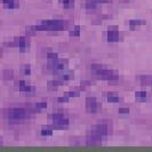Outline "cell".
Wrapping results in <instances>:
<instances>
[{
  "label": "cell",
  "mask_w": 152,
  "mask_h": 152,
  "mask_svg": "<svg viewBox=\"0 0 152 152\" xmlns=\"http://www.w3.org/2000/svg\"><path fill=\"white\" fill-rule=\"evenodd\" d=\"M68 28V22L62 19H47L40 24L29 28L32 31H62Z\"/></svg>",
  "instance_id": "6da1fadb"
},
{
  "label": "cell",
  "mask_w": 152,
  "mask_h": 152,
  "mask_svg": "<svg viewBox=\"0 0 152 152\" xmlns=\"http://www.w3.org/2000/svg\"><path fill=\"white\" fill-rule=\"evenodd\" d=\"M92 69V72L96 75L97 77H101L103 80H109V81H112V80H118L119 77L114 73L112 70L103 66V65H99V64H93L91 66Z\"/></svg>",
  "instance_id": "7a4b0ae2"
},
{
  "label": "cell",
  "mask_w": 152,
  "mask_h": 152,
  "mask_svg": "<svg viewBox=\"0 0 152 152\" xmlns=\"http://www.w3.org/2000/svg\"><path fill=\"white\" fill-rule=\"evenodd\" d=\"M30 114H31L30 109H25V108H12V109L7 110L6 117L10 121H21V120L28 119Z\"/></svg>",
  "instance_id": "3957f363"
},
{
  "label": "cell",
  "mask_w": 152,
  "mask_h": 152,
  "mask_svg": "<svg viewBox=\"0 0 152 152\" xmlns=\"http://www.w3.org/2000/svg\"><path fill=\"white\" fill-rule=\"evenodd\" d=\"M52 121H53V127L55 129H65L69 127V120L64 114L55 113L52 115Z\"/></svg>",
  "instance_id": "277c9868"
},
{
  "label": "cell",
  "mask_w": 152,
  "mask_h": 152,
  "mask_svg": "<svg viewBox=\"0 0 152 152\" xmlns=\"http://www.w3.org/2000/svg\"><path fill=\"white\" fill-rule=\"evenodd\" d=\"M49 69L53 70V72L55 73H64L68 70V59H58L49 62Z\"/></svg>",
  "instance_id": "5b68a950"
},
{
  "label": "cell",
  "mask_w": 152,
  "mask_h": 152,
  "mask_svg": "<svg viewBox=\"0 0 152 152\" xmlns=\"http://www.w3.org/2000/svg\"><path fill=\"white\" fill-rule=\"evenodd\" d=\"M102 138L103 136L99 133H97L95 129L89 133L86 137V144L87 145H99L102 143Z\"/></svg>",
  "instance_id": "8992f818"
},
{
  "label": "cell",
  "mask_w": 152,
  "mask_h": 152,
  "mask_svg": "<svg viewBox=\"0 0 152 152\" xmlns=\"http://www.w3.org/2000/svg\"><path fill=\"white\" fill-rule=\"evenodd\" d=\"M86 110L89 113H96L98 110V104L94 96H88L86 98Z\"/></svg>",
  "instance_id": "52a82bcc"
},
{
  "label": "cell",
  "mask_w": 152,
  "mask_h": 152,
  "mask_svg": "<svg viewBox=\"0 0 152 152\" xmlns=\"http://www.w3.org/2000/svg\"><path fill=\"white\" fill-rule=\"evenodd\" d=\"M95 131L97 132V133L101 134L103 137H104V136H108V135H109V131H110V128H109V124L105 122V121L98 122L97 126H96Z\"/></svg>",
  "instance_id": "ba28073f"
},
{
  "label": "cell",
  "mask_w": 152,
  "mask_h": 152,
  "mask_svg": "<svg viewBox=\"0 0 152 152\" xmlns=\"http://www.w3.org/2000/svg\"><path fill=\"white\" fill-rule=\"evenodd\" d=\"M64 84V81H62L61 79H55V80H50L48 81V89L49 91H56L59 86H62Z\"/></svg>",
  "instance_id": "9c48e42d"
},
{
  "label": "cell",
  "mask_w": 152,
  "mask_h": 152,
  "mask_svg": "<svg viewBox=\"0 0 152 152\" xmlns=\"http://www.w3.org/2000/svg\"><path fill=\"white\" fill-rule=\"evenodd\" d=\"M106 39L109 42H115L119 40V32L117 30H109L108 35H106Z\"/></svg>",
  "instance_id": "30bf717a"
},
{
  "label": "cell",
  "mask_w": 152,
  "mask_h": 152,
  "mask_svg": "<svg viewBox=\"0 0 152 152\" xmlns=\"http://www.w3.org/2000/svg\"><path fill=\"white\" fill-rule=\"evenodd\" d=\"M17 86H19V92L30 93V92H32V91H33V87H32V86H29V85H26V84H25L23 80L19 81Z\"/></svg>",
  "instance_id": "8fae6325"
},
{
  "label": "cell",
  "mask_w": 152,
  "mask_h": 152,
  "mask_svg": "<svg viewBox=\"0 0 152 152\" xmlns=\"http://www.w3.org/2000/svg\"><path fill=\"white\" fill-rule=\"evenodd\" d=\"M1 1H2V5H3L6 8L14 9V8H17V7H19V1H17V0H1Z\"/></svg>",
  "instance_id": "7c38bea8"
},
{
  "label": "cell",
  "mask_w": 152,
  "mask_h": 152,
  "mask_svg": "<svg viewBox=\"0 0 152 152\" xmlns=\"http://www.w3.org/2000/svg\"><path fill=\"white\" fill-rule=\"evenodd\" d=\"M16 46L19 47V49L23 53L24 50H25V48L28 47V41H26V39L24 38V37H19L17 39V42H16Z\"/></svg>",
  "instance_id": "4fadbf2b"
},
{
  "label": "cell",
  "mask_w": 152,
  "mask_h": 152,
  "mask_svg": "<svg viewBox=\"0 0 152 152\" xmlns=\"http://www.w3.org/2000/svg\"><path fill=\"white\" fill-rule=\"evenodd\" d=\"M135 98L138 102H146L148 101V94L145 92H136L135 93Z\"/></svg>",
  "instance_id": "5bb4252c"
},
{
  "label": "cell",
  "mask_w": 152,
  "mask_h": 152,
  "mask_svg": "<svg viewBox=\"0 0 152 152\" xmlns=\"http://www.w3.org/2000/svg\"><path fill=\"white\" fill-rule=\"evenodd\" d=\"M106 99L110 103H118L120 101V97L117 95V94H114V93H108L106 94Z\"/></svg>",
  "instance_id": "9a60e30c"
},
{
  "label": "cell",
  "mask_w": 152,
  "mask_h": 152,
  "mask_svg": "<svg viewBox=\"0 0 152 152\" xmlns=\"http://www.w3.org/2000/svg\"><path fill=\"white\" fill-rule=\"evenodd\" d=\"M138 80L143 84V85H151L152 86V77L151 76H140Z\"/></svg>",
  "instance_id": "2e32d148"
},
{
  "label": "cell",
  "mask_w": 152,
  "mask_h": 152,
  "mask_svg": "<svg viewBox=\"0 0 152 152\" xmlns=\"http://www.w3.org/2000/svg\"><path fill=\"white\" fill-rule=\"evenodd\" d=\"M144 24H145V22L142 19H131L129 21V26L132 29H135V28H137L140 25H144Z\"/></svg>",
  "instance_id": "e0dca14e"
},
{
  "label": "cell",
  "mask_w": 152,
  "mask_h": 152,
  "mask_svg": "<svg viewBox=\"0 0 152 152\" xmlns=\"http://www.w3.org/2000/svg\"><path fill=\"white\" fill-rule=\"evenodd\" d=\"M85 7H86V9H88V10H94V9H96V7H97V3L94 2L93 0H87V1L85 2Z\"/></svg>",
  "instance_id": "ac0fdd59"
},
{
  "label": "cell",
  "mask_w": 152,
  "mask_h": 152,
  "mask_svg": "<svg viewBox=\"0 0 152 152\" xmlns=\"http://www.w3.org/2000/svg\"><path fill=\"white\" fill-rule=\"evenodd\" d=\"M72 77H73V73H72V72H68V71H65L64 73L61 75L59 79H61L62 81H68V80H70Z\"/></svg>",
  "instance_id": "d6986e66"
},
{
  "label": "cell",
  "mask_w": 152,
  "mask_h": 152,
  "mask_svg": "<svg viewBox=\"0 0 152 152\" xmlns=\"http://www.w3.org/2000/svg\"><path fill=\"white\" fill-rule=\"evenodd\" d=\"M47 108V103L46 102H40V103H37L36 105H35V111H41V110H45Z\"/></svg>",
  "instance_id": "ffe728a7"
},
{
  "label": "cell",
  "mask_w": 152,
  "mask_h": 152,
  "mask_svg": "<svg viewBox=\"0 0 152 152\" xmlns=\"http://www.w3.org/2000/svg\"><path fill=\"white\" fill-rule=\"evenodd\" d=\"M14 78V73L12 70H5L3 71V79L6 80H12Z\"/></svg>",
  "instance_id": "44dd1931"
},
{
  "label": "cell",
  "mask_w": 152,
  "mask_h": 152,
  "mask_svg": "<svg viewBox=\"0 0 152 152\" xmlns=\"http://www.w3.org/2000/svg\"><path fill=\"white\" fill-rule=\"evenodd\" d=\"M59 1L65 8H71L73 6V2H75V0H59Z\"/></svg>",
  "instance_id": "7402d4cb"
},
{
  "label": "cell",
  "mask_w": 152,
  "mask_h": 152,
  "mask_svg": "<svg viewBox=\"0 0 152 152\" xmlns=\"http://www.w3.org/2000/svg\"><path fill=\"white\" fill-rule=\"evenodd\" d=\"M70 36L71 37H79L80 36V26L79 25H76L75 29L70 32Z\"/></svg>",
  "instance_id": "603a6c76"
},
{
  "label": "cell",
  "mask_w": 152,
  "mask_h": 152,
  "mask_svg": "<svg viewBox=\"0 0 152 152\" xmlns=\"http://www.w3.org/2000/svg\"><path fill=\"white\" fill-rule=\"evenodd\" d=\"M22 73L25 75V76H29L31 73V68L30 65H23L22 66Z\"/></svg>",
  "instance_id": "cb8c5ba5"
},
{
  "label": "cell",
  "mask_w": 152,
  "mask_h": 152,
  "mask_svg": "<svg viewBox=\"0 0 152 152\" xmlns=\"http://www.w3.org/2000/svg\"><path fill=\"white\" fill-rule=\"evenodd\" d=\"M47 58H48V62H53V61H56L58 56L56 53H47Z\"/></svg>",
  "instance_id": "d4e9b609"
},
{
  "label": "cell",
  "mask_w": 152,
  "mask_h": 152,
  "mask_svg": "<svg viewBox=\"0 0 152 152\" xmlns=\"http://www.w3.org/2000/svg\"><path fill=\"white\" fill-rule=\"evenodd\" d=\"M53 134V131L50 129V128H44L42 131H41V135L42 136H50Z\"/></svg>",
  "instance_id": "484cf974"
},
{
  "label": "cell",
  "mask_w": 152,
  "mask_h": 152,
  "mask_svg": "<svg viewBox=\"0 0 152 152\" xmlns=\"http://www.w3.org/2000/svg\"><path fill=\"white\" fill-rule=\"evenodd\" d=\"M69 98H70V97H69V95H68V94H65L64 96H61V97H58V99H57V101H58L59 103H64V102H68V101H69Z\"/></svg>",
  "instance_id": "4316f807"
},
{
  "label": "cell",
  "mask_w": 152,
  "mask_h": 152,
  "mask_svg": "<svg viewBox=\"0 0 152 152\" xmlns=\"http://www.w3.org/2000/svg\"><path fill=\"white\" fill-rule=\"evenodd\" d=\"M94 2H96L97 5L98 3H109V2H111V0H93Z\"/></svg>",
  "instance_id": "83f0119b"
},
{
  "label": "cell",
  "mask_w": 152,
  "mask_h": 152,
  "mask_svg": "<svg viewBox=\"0 0 152 152\" xmlns=\"http://www.w3.org/2000/svg\"><path fill=\"white\" fill-rule=\"evenodd\" d=\"M118 112L120 114H128L129 113V110H128V109H119Z\"/></svg>",
  "instance_id": "f1b7e54d"
}]
</instances>
